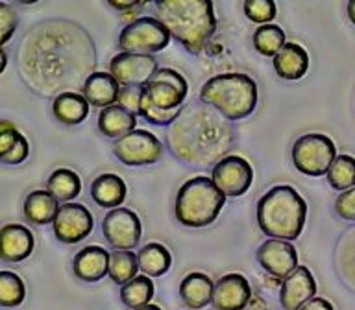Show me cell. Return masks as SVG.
Masks as SVG:
<instances>
[{"label": "cell", "instance_id": "cell-14", "mask_svg": "<svg viewBox=\"0 0 355 310\" xmlns=\"http://www.w3.org/2000/svg\"><path fill=\"white\" fill-rule=\"evenodd\" d=\"M157 60L154 55L143 54H116L110 63V74L121 83V87L130 85H146L155 76Z\"/></svg>", "mask_w": 355, "mask_h": 310}, {"label": "cell", "instance_id": "cell-8", "mask_svg": "<svg viewBox=\"0 0 355 310\" xmlns=\"http://www.w3.org/2000/svg\"><path fill=\"white\" fill-rule=\"evenodd\" d=\"M171 43V32L155 17H141L130 22L119 35V48L126 54L152 55Z\"/></svg>", "mask_w": 355, "mask_h": 310}, {"label": "cell", "instance_id": "cell-33", "mask_svg": "<svg viewBox=\"0 0 355 310\" xmlns=\"http://www.w3.org/2000/svg\"><path fill=\"white\" fill-rule=\"evenodd\" d=\"M139 270V255L133 251H115L111 255L110 264V277L111 281L116 284H126V282L133 281L137 277Z\"/></svg>", "mask_w": 355, "mask_h": 310}, {"label": "cell", "instance_id": "cell-41", "mask_svg": "<svg viewBox=\"0 0 355 310\" xmlns=\"http://www.w3.org/2000/svg\"><path fill=\"white\" fill-rule=\"evenodd\" d=\"M348 17H349V21L355 24V0H349L348 2Z\"/></svg>", "mask_w": 355, "mask_h": 310}, {"label": "cell", "instance_id": "cell-5", "mask_svg": "<svg viewBox=\"0 0 355 310\" xmlns=\"http://www.w3.org/2000/svg\"><path fill=\"white\" fill-rule=\"evenodd\" d=\"M200 102L211 105L230 122L243 120L257 107V83L241 72L218 74L202 85Z\"/></svg>", "mask_w": 355, "mask_h": 310}, {"label": "cell", "instance_id": "cell-22", "mask_svg": "<svg viewBox=\"0 0 355 310\" xmlns=\"http://www.w3.org/2000/svg\"><path fill=\"white\" fill-rule=\"evenodd\" d=\"M213 292H215V284L209 275L200 271L189 273L180 282V298L191 310H200L213 303Z\"/></svg>", "mask_w": 355, "mask_h": 310}, {"label": "cell", "instance_id": "cell-44", "mask_svg": "<svg viewBox=\"0 0 355 310\" xmlns=\"http://www.w3.org/2000/svg\"><path fill=\"white\" fill-rule=\"evenodd\" d=\"M187 310H191V309H187Z\"/></svg>", "mask_w": 355, "mask_h": 310}, {"label": "cell", "instance_id": "cell-36", "mask_svg": "<svg viewBox=\"0 0 355 310\" xmlns=\"http://www.w3.org/2000/svg\"><path fill=\"white\" fill-rule=\"evenodd\" d=\"M144 87L143 85H130V87H122L119 94V105L124 109L132 111L133 115H141V104H143Z\"/></svg>", "mask_w": 355, "mask_h": 310}, {"label": "cell", "instance_id": "cell-13", "mask_svg": "<svg viewBox=\"0 0 355 310\" xmlns=\"http://www.w3.org/2000/svg\"><path fill=\"white\" fill-rule=\"evenodd\" d=\"M54 235L63 244H78L91 235L94 220L91 210L82 203H65L54 220Z\"/></svg>", "mask_w": 355, "mask_h": 310}, {"label": "cell", "instance_id": "cell-42", "mask_svg": "<svg viewBox=\"0 0 355 310\" xmlns=\"http://www.w3.org/2000/svg\"><path fill=\"white\" fill-rule=\"evenodd\" d=\"M0 57H2V65H0V72L6 71V65H8V55H6V50H0Z\"/></svg>", "mask_w": 355, "mask_h": 310}, {"label": "cell", "instance_id": "cell-43", "mask_svg": "<svg viewBox=\"0 0 355 310\" xmlns=\"http://www.w3.org/2000/svg\"><path fill=\"white\" fill-rule=\"evenodd\" d=\"M137 310H163L161 307H157V304H146V307H141V309Z\"/></svg>", "mask_w": 355, "mask_h": 310}, {"label": "cell", "instance_id": "cell-9", "mask_svg": "<svg viewBox=\"0 0 355 310\" xmlns=\"http://www.w3.org/2000/svg\"><path fill=\"white\" fill-rule=\"evenodd\" d=\"M187 93V80L174 69H159L144 85V98L161 111H180Z\"/></svg>", "mask_w": 355, "mask_h": 310}, {"label": "cell", "instance_id": "cell-40", "mask_svg": "<svg viewBox=\"0 0 355 310\" xmlns=\"http://www.w3.org/2000/svg\"><path fill=\"white\" fill-rule=\"evenodd\" d=\"M146 4V2H144V0H130V2H122V0H119V2H116V0H111L110 2V6L111 8H116V10H133V8H141V6H144Z\"/></svg>", "mask_w": 355, "mask_h": 310}, {"label": "cell", "instance_id": "cell-12", "mask_svg": "<svg viewBox=\"0 0 355 310\" xmlns=\"http://www.w3.org/2000/svg\"><path fill=\"white\" fill-rule=\"evenodd\" d=\"M102 232L116 251H132L141 240L143 226L133 210L119 207L107 212L102 221Z\"/></svg>", "mask_w": 355, "mask_h": 310}, {"label": "cell", "instance_id": "cell-16", "mask_svg": "<svg viewBox=\"0 0 355 310\" xmlns=\"http://www.w3.org/2000/svg\"><path fill=\"white\" fill-rule=\"evenodd\" d=\"M316 293V281L307 266H298L296 270L283 279L279 290V303L285 310H300L309 303Z\"/></svg>", "mask_w": 355, "mask_h": 310}, {"label": "cell", "instance_id": "cell-19", "mask_svg": "<svg viewBox=\"0 0 355 310\" xmlns=\"http://www.w3.org/2000/svg\"><path fill=\"white\" fill-rule=\"evenodd\" d=\"M110 264L111 255L104 248L87 246L76 253L74 262H72V270L80 281L96 282L104 279L105 275H110Z\"/></svg>", "mask_w": 355, "mask_h": 310}, {"label": "cell", "instance_id": "cell-11", "mask_svg": "<svg viewBox=\"0 0 355 310\" xmlns=\"http://www.w3.org/2000/svg\"><path fill=\"white\" fill-rule=\"evenodd\" d=\"M211 179L224 196L237 198L248 192L254 183V168L241 155H227L220 163H216Z\"/></svg>", "mask_w": 355, "mask_h": 310}, {"label": "cell", "instance_id": "cell-31", "mask_svg": "<svg viewBox=\"0 0 355 310\" xmlns=\"http://www.w3.org/2000/svg\"><path fill=\"white\" fill-rule=\"evenodd\" d=\"M285 44V32L277 24H265L254 32V48L261 55L276 57Z\"/></svg>", "mask_w": 355, "mask_h": 310}, {"label": "cell", "instance_id": "cell-15", "mask_svg": "<svg viewBox=\"0 0 355 310\" xmlns=\"http://www.w3.org/2000/svg\"><path fill=\"white\" fill-rule=\"evenodd\" d=\"M261 268L276 279H287L298 268V251L287 240H266L257 249Z\"/></svg>", "mask_w": 355, "mask_h": 310}, {"label": "cell", "instance_id": "cell-7", "mask_svg": "<svg viewBox=\"0 0 355 310\" xmlns=\"http://www.w3.org/2000/svg\"><path fill=\"white\" fill-rule=\"evenodd\" d=\"M337 159V148L331 138L324 133H309L300 137L293 146V163L304 176L320 177Z\"/></svg>", "mask_w": 355, "mask_h": 310}, {"label": "cell", "instance_id": "cell-1", "mask_svg": "<svg viewBox=\"0 0 355 310\" xmlns=\"http://www.w3.org/2000/svg\"><path fill=\"white\" fill-rule=\"evenodd\" d=\"M96 65L93 41L85 30L67 21L39 22L19 48L24 82L37 93L61 94L87 82Z\"/></svg>", "mask_w": 355, "mask_h": 310}, {"label": "cell", "instance_id": "cell-18", "mask_svg": "<svg viewBox=\"0 0 355 310\" xmlns=\"http://www.w3.org/2000/svg\"><path fill=\"white\" fill-rule=\"evenodd\" d=\"M33 235L26 226L8 224L0 231V257L6 262L26 260L33 251Z\"/></svg>", "mask_w": 355, "mask_h": 310}, {"label": "cell", "instance_id": "cell-17", "mask_svg": "<svg viewBox=\"0 0 355 310\" xmlns=\"http://www.w3.org/2000/svg\"><path fill=\"white\" fill-rule=\"evenodd\" d=\"M252 298L248 279L241 273L222 275L215 284L213 304L216 310H244Z\"/></svg>", "mask_w": 355, "mask_h": 310}, {"label": "cell", "instance_id": "cell-38", "mask_svg": "<svg viewBox=\"0 0 355 310\" xmlns=\"http://www.w3.org/2000/svg\"><path fill=\"white\" fill-rule=\"evenodd\" d=\"M335 210L343 220L355 221V187L346 192H340L335 201Z\"/></svg>", "mask_w": 355, "mask_h": 310}, {"label": "cell", "instance_id": "cell-6", "mask_svg": "<svg viewBox=\"0 0 355 310\" xmlns=\"http://www.w3.org/2000/svg\"><path fill=\"white\" fill-rule=\"evenodd\" d=\"M226 196L211 177L196 176L180 187L176 196V218L187 227H207L218 218Z\"/></svg>", "mask_w": 355, "mask_h": 310}, {"label": "cell", "instance_id": "cell-34", "mask_svg": "<svg viewBox=\"0 0 355 310\" xmlns=\"http://www.w3.org/2000/svg\"><path fill=\"white\" fill-rule=\"evenodd\" d=\"M26 298V286L13 271H0V304L19 307Z\"/></svg>", "mask_w": 355, "mask_h": 310}, {"label": "cell", "instance_id": "cell-27", "mask_svg": "<svg viewBox=\"0 0 355 310\" xmlns=\"http://www.w3.org/2000/svg\"><path fill=\"white\" fill-rule=\"evenodd\" d=\"M58 212H60V203L49 190H32L26 196L24 216L35 226L54 224Z\"/></svg>", "mask_w": 355, "mask_h": 310}, {"label": "cell", "instance_id": "cell-3", "mask_svg": "<svg viewBox=\"0 0 355 310\" xmlns=\"http://www.w3.org/2000/svg\"><path fill=\"white\" fill-rule=\"evenodd\" d=\"M155 11L172 37L191 54L202 52L216 30L211 0H155Z\"/></svg>", "mask_w": 355, "mask_h": 310}, {"label": "cell", "instance_id": "cell-28", "mask_svg": "<svg viewBox=\"0 0 355 310\" xmlns=\"http://www.w3.org/2000/svg\"><path fill=\"white\" fill-rule=\"evenodd\" d=\"M172 255L163 244L150 242L139 251V270L148 277H161L171 270Z\"/></svg>", "mask_w": 355, "mask_h": 310}, {"label": "cell", "instance_id": "cell-30", "mask_svg": "<svg viewBox=\"0 0 355 310\" xmlns=\"http://www.w3.org/2000/svg\"><path fill=\"white\" fill-rule=\"evenodd\" d=\"M155 293V286L148 275H137L133 281L126 282L121 288V301L128 309L137 310L150 304Z\"/></svg>", "mask_w": 355, "mask_h": 310}, {"label": "cell", "instance_id": "cell-29", "mask_svg": "<svg viewBox=\"0 0 355 310\" xmlns=\"http://www.w3.org/2000/svg\"><path fill=\"white\" fill-rule=\"evenodd\" d=\"M46 190L54 196L58 201H69L78 198L82 192V179L76 172L69 168H58L52 172V176L46 181Z\"/></svg>", "mask_w": 355, "mask_h": 310}, {"label": "cell", "instance_id": "cell-32", "mask_svg": "<svg viewBox=\"0 0 355 310\" xmlns=\"http://www.w3.org/2000/svg\"><path fill=\"white\" fill-rule=\"evenodd\" d=\"M327 183L329 187L346 192L355 187V157L352 155H337V159L327 172Z\"/></svg>", "mask_w": 355, "mask_h": 310}, {"label": "cell", "instance_id": "cell-4", "mask_svg": "<svg viewBox=\"0 0 355 310\" xmlns=\"http://www.w3.org/2000/svg\"><path fill=\"white\" fill-rule=\"evenodd\" d=\"M307 220V203L291 185H276L257 201V224L266 237L296 240Z\"/></svg>", "mask_w": 355, "mask_h": 310}, {"label": "cell", "instance_id": "cell-2", "mask_svg": "<svg viewBox=\"0 0 355 310\" xmlns=\"http://www.w3.org/2000/svg\"><path fill=\"white\" fill-rule=\"evenodd\" d=\"M235 131L227 118L204 102H191L166 129V144L178 159L207 166L227 157Z\"/></svg>", "mask_w": 355, "mask_h": 310}, {"label": "cell", "instance_id": "cell-37", "mask_svg": "<svg viewBox=\"0 0 355 310\" xmlns=\"http://www.w3.org/2000/svg\"><path fill=\"white\" fill-rule=\"evenodd\" d=\"M17 24H19V17L17 11L8 6L6 2H0V44L4 46L15 33Z\"/></svg>", "mask_w": 355, "mask_h": 310}, {"label": "cell", "instance_id": "cell-26", "mask_svg": "<svg viewBox=\"0 0 355 310\" xmlns=\"http://www.w3.org/2000/svg\"><path fill=\"white\" fill-rule=\"evenodd\" d=\"M30 155V143L15 126L2 122L0 126V161L4 165H21Z\"/></svg>", "mask_w": 355, "mask_h": 310}, {"label": "cell", "instance_id": "cell-20", "mask_svg": "<svg viewBox=\"0 0 355 310\" xmlns=\"http://www.w3.org/2000/svg\"><path fill=\"white\" fill-rule=\"evenodd\" d=\"M121 83L111 76L110 72H93L83 83L82 93L87 98V102L94 107H111L115 105L121 94Z\"/></svg>", "mask_w": 355, "mask_h": 310}, {"label": "cell", "instance_id": "cell-39", "mask_svg": "<svg viewBox=\"0 0 355 310\" xmlns=\"http://www.w3.org/2000/svg\"><path fill=\"white\" fill-rule=\"evenodd\" d=\"M300 310H335L333 304L324 298H313L309 303H305Z\"/></svg>", "mask_w": 355, "mask_h": 310}, {"label": "cell", "instance_id": "cell-35", "mask_svg": "<svg viewBox=\"0 0 355 310\" xmlns=\"http://www.w3.org/2000/svg\"><path fill=\"white\" fill-rule=\"evenodd\" d=\"M276 4L272 0H246L244 2V15L255 24L265 26L276 19Z\"/></svg>", "mask_w": 355, "mask_h": 310}, {"label": "cell", "instance_id": "cell-10", "mask_svg": "<svg viewBox=\"0 0 355 310\" xmlns=\"http://www.w3.org/2000/svg\"><path fill=\"white\" fill-rule=\"evenodd\" d=\"M113 154L126 166L154 165L163 157V143L154 133L146 129H135L116 140Z\"/></svg>", "mask_w": 355, "mask_h": 310}, {"label": "cell", "instance_id": "cell-25", "mask_svg": "<svg viewBox=\"0 0 355 310\" xmlns=\"http://www.w3.org/2000/svg\"><path fill=\"white\" fill-rule=\"evenodd\" d=\"M52 111L63 126H78L87 118L89 102L83 94L69 91V93H61L55 96Z\"/></svg>", "mask_w": 355, "mask_h": 310}, {"label": "cell", "instance_id": "cell-24", "mask_svg": "<svg viewBox=\"0 0 355 310\" xmlns=\"http://www.w3.org/2000/svg\"><path fill=\"white\" fill-rule=\"evenodd\" d=\"M135 126H137V115H133L132 111L124 109L119 104L105 107L98 115L100 133L110 138L119 140L126 137L128 133L135 131Z\"/></svg>", "mask_w": 355, "mask_h": 310}, {"label": "cell", "instance_id": "cell-21", "mask_svg": "<svg viewBox=\"0 0 355 310\" xmlns=\"http://www.w3.org/2000/svg\"><path fill=\"white\" fill-rule=\"evenodd\" d=\"M309 69V54L298 43H287L274 57V71L282 80L296 82Z\"/></svg>", "mask_w": 355, "mask_h": 310}, {"label": "cell", "instance_id": "cell-23", "mask_svg": "<svg viewBox=\"0 0 355 310\" xmlns=\"http://www.w3.org/2000/svg\"><path fill=\"white\" fill-rule=\"evenodd\" d=\"M126 183L116 174H102L91 185V198L104 209H119V205L126 199Z\"/></svg>", "mask_w": 355, "mask_h": 310}]
</instances>
